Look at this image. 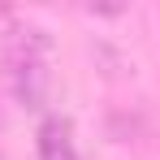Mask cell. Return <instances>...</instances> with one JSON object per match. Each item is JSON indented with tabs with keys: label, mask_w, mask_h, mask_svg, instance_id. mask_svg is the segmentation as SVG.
Returning a JSON list of instances; mask_svg holds the SVG:
<instances>
[{
	"label": "cell",
	"mask_w": 160,
	"mask_h": 160,
	"mask_svg": "<svg viewBox=\"0 0 160 160\" xmlns=\"http://www.w3.org/2000/svg\"><path fill=\"white\" fill-rule=\"evenodd\" d=\"M39 160H78L69 117H61V112L43 117V126H39Z\"/></svg>",
	"instance_id": "cell-2"
},
{
	"label": "cell",
	"mask_w": 160,
	"mask_h": 160,
	"mask_svg": "<svg viewBox=\"0 0 160 160\" xmlns=\"http://www.w3.org/2000/svg\"><path fill=\"white\" fill-rule=\"evenodd\" d=\"M48 91H52L48 61L18 52V61H13V95H18V104L30 108V112H39V108H48Z\"/></svg>",
	"instance_id": "cell-1"
}]
</instances>
